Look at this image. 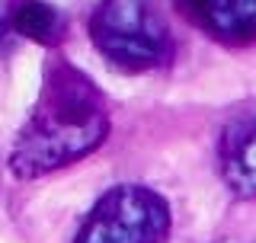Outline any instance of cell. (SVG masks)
<instances>
[{"mask_svg":"<svg viewBox=\"0 0 256 243\" xmlns=\"http://www.w3.org/2000/svg\"><path fill=\"white\" fill-rule=\"evenodd\" d=\"M109 138V109L102 93L84 70L52 61L29 118L10 148V173L38 180L80 164Z\"/></svg>","mask_w":256,"mask_h":243,"instance_id":"1","label":"cell"},{"mask_svg":"<svg viewBox=\"0 0 256 243\" xmlns=\"http://www.w3.org/2000/svg\"><path fill=\"white\" fill-rule=\"evenodd\" d=\"M96 52L125 74H148L173 58V38L150 0H100L90 16Z\"/></svg>","mask_w":256,"mask_h":243,"instance_id":"2","label":"cell"},{"mask_svg":"<svg viewBox=\"0 0 256 243\" xmlns=\"http://www.w3.org/2000/svg\"><path fill=\"white\" fill-rule=\"evenodd\" d=\"M170 224V205L160 192L122 182L93 202L74 234V243H164Z\"/></svg>","mask_w":256,"mask_h":243,"instance_id":"3","label":"cell"},{"mask_svg":"<svg viewBox=\"0 0 256 243\" xmlns=\"http://www.w3.org/2000/svg\"><path fill=\"white\" fill-rule=\"evenodd\" d=\"M218 170L237 198H256V116L237 118L221 132Z\"/></svg>","mask_w":256,"mask_h":243,"instance_id":"4","label":"cell"},{"mask_svg":"<svg viewBox=\"0 0 256 243\" xmlns=\"http://www.w3.org/2000/svg\"><path fill=\"white\" fill-rule=\"evenodd\" d=\"M189 16L214 42L244 48L256 42V0H186Z\"/></svg>","mask_w":256,"mask_h":243,"instance_id":"5","label":"cell"},{"mask_svg":"<svg viewBox=\"0 0 256 243\" xmlns=\"http://www.w3.org/2000/svg\"><path fill=\"white\" fill-rule=\"evenodd\" d=\"M6 26L45 48H54L64 38V16L58 6L45 4V0H10Z\"/></svg>","mask_w":256,"mask_h":243,"instance_id":"6","label":"cell"},{"mask_svg":"<svg viewBox=\"0 0 256 243\" xmlns=\"http://www.w3.org/2000/svg\"><path fill=\"white\" fill-rule=\"evenodd\" d=\"M0 26H4V22H0Z\"/></svg>","mask_w":256,"mask_h":243,"instance_id":"7","label":"cell"}]
</instances>
